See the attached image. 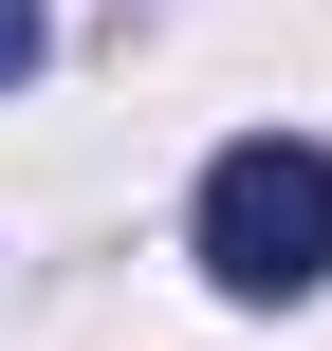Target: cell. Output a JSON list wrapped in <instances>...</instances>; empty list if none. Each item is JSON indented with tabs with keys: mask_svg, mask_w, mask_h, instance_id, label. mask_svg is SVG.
I'll list each match as a JSON object with an SVG mask.
<instances>
[{
	"mask_svg": "<svg viewBox=\"0 0 332 351\" xmlns=\"http://www.w3.org/2000/svg\"><path fill=\"white\" fill-rule=\"evenodd\" d=\"M18 74H37V0H0V93H18Z\"/></svg>",
	"mask_w": 332,
	"mask_h": 351,
	"instance_id": "obj_2",
	"label": "cell"
},
{
	"mask_svg": "<svg viewBox=\"0 0 332 351\" xmlns=\"http://www.w3.org/2000/svg\"><path fill=\"white\" fill-rule=\"evenodd\" d=\"M203 278H222V296H314L332 278V148L240 130V148L203 167Z\"/></svg>",
	"mask_w": 332,
	"mask_h": 351,
	"instance_id": "obj_1",
	"label": "cell"
}]
</instances>
